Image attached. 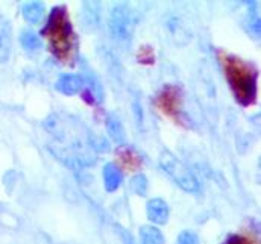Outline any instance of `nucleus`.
Instances as JSON below:
<instances>
[{
    "label": "nucleus",
    "mask_w": 261,
    "mask_h": 244,
    "mask_svg": "<svg viewBox=\"0 0 261 244\" xmlns=\"http://www.w3.org/2000/svg\"><path fill=\"white\" fill-rule=\"evenodd\" d=\"M43 35L47 37L52 53L64 64L73 65L76 58V35L65 6H55L43 29Z\"/></svg>",
    "instance_id": "obj_1"
},
{
    "label": "nucleus",
    "mask_w": 261,
    "mask_h": 244,
    "mask_svg": "<svg viewBox=\"0 0 261 244\" xmlns=\"http://www.w3.org/2000/svg\"><path fill=\"white\" fill-rule=\"evenodd\" d=\"M223 67L226 73V80L231 90L242 105H251L257 94V71L252 64L239 60L234 55L223 57Z\"/></svg>",
    "instance_id": "obj_2"
},
{
    "label": "nucleus",
    "mask_w": 261,
    "mask_h": 244,
    "mask_svg": "<svg viewBox=\"0 0 261 244\" xmlns=\"http://www.w3.org/2000/svg\"><path fill=\"white\" fill-rule=\"evenodd\" d=\"M160 166L181 189H184L187 193H199L200 191V183L197 181V178L192 173V170H189V167L184 162H181L173 153L163 150L160 155Z\"/></svg>",
    "instance_id": "obj_3"
},
{
    "label": "nucleus",
    "mask_w": 261,
    "mask_h": 244,
    "mask_svg": "<svg viewBox=\"0 0 261 244\" xmlns=\"http://www.w3.org/2000/svg\"><path fill=\"white\" fill-rule=\"evenodd\" d=\"M135 21H137L135 14L126 3L116 5L108 20L111 37L119 43H126L134 34Z\"/></svg>",
    "instance_id": "obj_4"
},
{
    "label": "nucleus",
    "mask_w": 261,
    "mask_h": 244,
    "mask_svg": "<svg viewBox=\"0 0 261 244\" xmlns=\"http://www.w3.org/2000/svg\"><path fill=\"white\" fill-rule=\"evenodd\" d=\"M156 105L167 114V116H178L179 106H181V91L175 85H167L164 87L158 97H156Z\"/></svg>",
    "instance_id": "obj_5"
},
{
    "label": "nucleus",
    "mask_w": 261,
    "mask_h": 244,
    "mask_svg": "<svg viewBox=\"0 0 261 244\" xmlns=\"http://www.w3.org/2000/svg\"><path fill=\"white\" fill-rule=\"evenodd\" d=\"M146 214H147V219L155 223V225H166L169 222V217H170V209H169V205L160 199V197H155V199H150L146 205Z\"/></svg>",
    "instance_id": "obj_6"
},
{
    "label": "nucleus",
    "mask_w": 261,
    "mask_h": 244,
    "mask_svg": "<svg viewBox=\"0 0 261 244\" xmlns=\"http://www.w3.org/2000/svg\"><path fill=\"white\" fill-rule=\"evenodd\" d=\"M84 87V79L79 74H71V73H64L58 77L55 84V90L64 96H76L81 93Z\"/></svg>",
    "instance_id": "obj_7"
},
{
    "label": "nucleus",
    "mask_w": 261,
    "mask_h": 244,
    "mask_svg": "<svg viewBox=\"0 0 261 244\" xmlns=\"http://www.w3.org/2000/svg\"><path fill=\"white\" fill-rule=\"evenodd\" d=\"M102 175H103V183H105V189L108 193H113L116 191L120 183H122V170L114 164V162H107L103 166V170H102Z\"/></svg>",
    "instance_id": "obj_8"
},
{
    "label": "nucleus",
    "mask_w": 261,
    "mask_h": 244,
    "mask_svg": "<svg viewBox=\"0 0 261 244\" xmlns=\"http://www.w3.org/2000/svg\"><path fill=\"white\" fill-rule=\"evenodd\" d=\"M99 20H100V6H99V3H84L81 23L88 31H93V29L97 28Z\"/></svg>",
    "instance_id": "obj_9"
},
{
    "label": "nucleus",
    "mask_w": 261,
    "mask_h": 244,
    "mask_svg": "<svg viewBox=\"0 0 261 244\" xmlns=\"http://www.w3.org/2000/svg\"><path fill=\"white\" fill-rule=\"evenodd\" d=\"M23 17L31 24H38L44 20L46 9L41 2H28L23 5Z\"/></svg>",
    "instance_id": "obj_10"
},
{
    "label": "nucleus",
    "mask_w": 261,
    "mask_h": 244,
    "mask_svg": "<svg viewBox=\"0 0 261 244\" xmlns=\"http://www.w3.org/2000/svg\"><path fill=\"white\" fill-rule=\"evenodd\" d=\"M107 130L110 138L117 143V144H123L126 141V133H125V127L120 122V119L116 114H108L107 117Z\"/></svg>",
    "instance_id": "obj_11"
},
{
    "label": "nucleus",
    "mask_w": 261,
    "mask_h": 244,
    "mask_svg": "<svg viewBox=\"0 0 261 244\" xmlns=\"http://www.w3.org/2000/svg\"><path fill=\"white\" fill-rule=\"evenodd\" d=\"M20 44L24 50L28 52H37L41 49L43 46V41L41 38L31 29H24L21 34H20Z\"/></svg>",
    "instance_id": "obj_12"
},
{
    "label": "nucleus",
    "mask_w": 261,
    "mask_h": 244,
    "mask_svg": "<svg viewBox=\"0 0 261 244\" xmlns=\"http://www.w3.org/2000/svg\"><path fill=\"white\" fill-rule=\"evenodd\" d=\"M82 79H84V82L88 84V88H90V91H91L94 100H96L97 103H102L103 99H105V91H103L102 84H100L99 79L96 77V74H93L91 71H87V73L82 76Z\"/></svg>",
    "instance_id": "obj_13"
},
{
    "label": "nucleus",
    "mask_w": 261,
    "mask_h": 244,
    "mask_svg": "<svg viewBox=\"0 0 261 244\" xmlns=\"http://www.w3.org/2000/svg\"><path fill=\"white\" fill-rule=\"evenodd\" d=\"M140 238L141 244H164L163 232L155 226H143L140 228Z\"/></svg>",
    "instance_id": "obj_14"
},
{
    "label": "nucleus",
    "mask_w": 261,
    "mask_h": 244,
    "mask_svg": "<svg viewBox=\"0 0 261 244\" xmlns=\"http://www.w3.org/2000/svg\"><path fill=\"white\" fill-rule=\"evenodd\" d=\"M11 55V32L8 28H0V62H6Z\"/></svg>",
    "instance_id": "obj_15"
},
{
    "label": "nucleus",
    "mask_w": 261,
    "mask_h": 244,
    "mask_svg": "<svg viewBox=\"0 0 261 244\" xmlns=\"http://www.w3.org/2000/svg\"><path fill=\"white\" fill-rule=\"evenodd\" d=\"M129 188L132 193H135L137 196H146L147 193V179L144 175L138 173V175H134L129 181Z\"/></svg>",
    "instance_id": "obj_16"
},
{
    "label": "nucleus",
    "mask_w": 261,
    "mask_h": 244,
    "mask_svg": "<svg viewBox=\"0 0 261 244\" xmlns=\"http://www.w3.org/2000/svg\"><path fill=\"white\" fill-rule=\"evenodd\" d=\"M176 244H200V241H199V237L196 235L195 232H192V231H182L178 235Z\"/></svg>",
    "instance_id": "obj_17"
},
{
    "label": "nucleus",
    "mask_w": 261,
    "mask_h": 244,
    "mask_svg": "<svg viewBox=\"0 0 261 244\" xmlns=\"http://www.w3.org/2000/svg\"><path fill=\"white\" fill-rule=\"evenodd\" d=\"M119 231H120V234H122L123 244H134V238H132V235H130L128 231H125V229H122V228H119Z\"/></svg>",
    "instance_id": "obj_18"
},
{
    "label": "nucleus",
    "mask_w": 261,
    "mask_h": 244,
    "mask_svg": "<svg viewBox=\"0 0 261 244\" xmlns=\"http://www.w3.org/2000/svg\"><path fill=\"white\" fill-rule=\"evenodd\" d=\"M226 244H248V243H246L242 237H236V235H234V237H229V238H228Z\"/></svg>",
    "instance_id": "obj_19"
}]
</instances>
